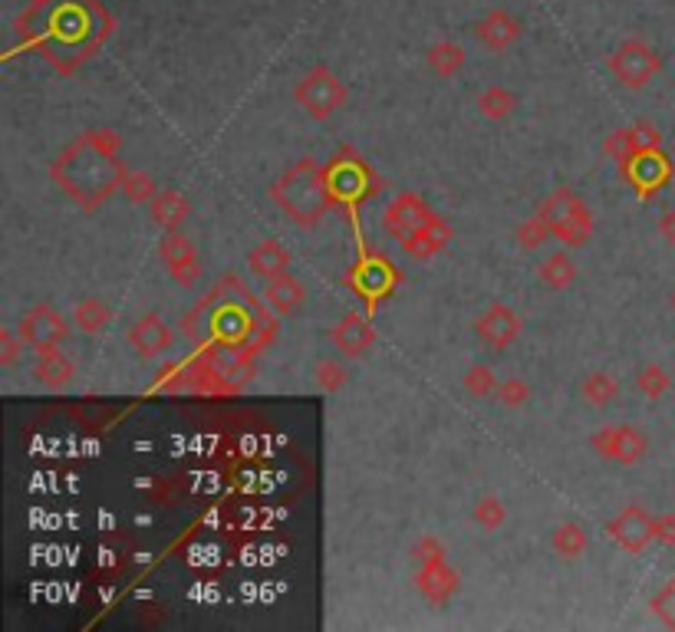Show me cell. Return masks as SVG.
I'll return each mask as SVG.
<instances>
[{
	"mask_svg": "<svg viewBox=\"0 0 675 632\" xmlns=\"http://www.w3.org/2000/svg\"><path fill=\"white\" fill-rule=\"evenodd\" d=\"M122 139L112 129H89L53 158L50 178L70 195L83 211H99L122 191L126 165L119 162Z\"/></svg>",
	"mask_w": 675,
	"mask_h": 632,
	"instance_id": "obj_1",
	"label": "cell"
},
{
	"mask_svg": "<svg viewBox=\"0 0 675 632\" xmlns=\"http://www.w3.org/2000/svg\"><path fill=\"white\" fill-rule=\"evenodd\" d=\"M270 198L300 228H317L326 208L333 205L330 168L317 165L313 158H300L270 185Z\"/></svg>",
	"mask_w": 675,
	"mask_h": 632,
	"instance_id": "obj_2",
	"label": "cell"
},
{
	"mask_svg": "<svg viewBox=\"0 0 675 632\" xmlns=\"http://www.w3.org/2000/svg\"><path fill=\"white\" fill-rule=\"evenodd\" d=\"M537 211L564 247H587L593 241V211L573 188H554Z\"/></svg>",
	"mask_w": 675,
	"mask_h": 632,
	"instance_id": "obj_3",
	"label": "cell"
},
{
	"mask_svg": "<svg viewBox=\"0 0 675 632\" xmlns=\"http://www.w3.org/2000/svg\"><path fill=\"white\" fill-rule=\"evenodd\" d=\"M294 99H297V106L307 112L310 119L326 122V119H333L336 112L346 106L350 93H346L343 79L336 76L330 66H313V70L294 86Z\"/></svg>",
	"mask_w": 675,
	"mask_h": 632,
	"instance_id": "obj_4",
	"label": "cell"
},
{
	"mask_svg": "<svg viewBox=\"0 0 675 632\" xmlns=\"http://www.w3.org/2000/svg\"><path fill=\"white\" fill-rule=\"evenodd\" d=\"M17 333L27 349H33V353H47V349H60L66 343V336H70V320H66L56 307H50V303H37V307L20 313Z\"/></svg>",
	"mask_w": 675,
	"mask_h": 632,
	"instance_id": "obj_5",
	"label": "cell"
},
{
	"mask_svg": "<svg viewBox=\"0 0 675 632\" xmlns=\"http://www.w3.org/2000/svg\"><path fill=\"white\" fill-rule=\"evenodd\" d=\"M593 455H600L613 465H639L649 451V438L636 425H603L590 435Z\"/></svg>",
	"mask_w": 675,
	"mask_h": 632,
	"instance_id": "obj_6",
	"label": "cell"
},
{
	"mask_svg": "<svg viewBox=\"0 0 675 632\" xmlns=\"http://www.w3.org/2000/svg\"><path fill=\"white\" fill-rule=\"evenodd\" d=\"M606 537L613 540L623 553H646V547L656 540V517L643 504H626L620 514L606 521Z\"/></svg>",
	"mask_w": 675,
	"mask_h": 632,
	"instance_id": "obj_7",
	"label": "cell"
},
{
	"mask_svg": "<svg viewBox=\"0 0 675 632\" xmlns=\"http://www.w3.org/2000/svg\"><path fill=\"white\" fill-rule=\"evenodd\" d=\"M610 70L626 89H643L659 76L662 60L643 40H626L623 47L610 56Z\"/></svg>",
	"mask_w": 675,
	"mask_h": 632,
	"instance_id": "obj_8",
	"label": "cell"
},
{
	"mask_svg": "<svg viewBox=\"0 0 675 632\" xmlns=\"http://www.w3.org/2000/svg\"><path fill=\"white\" fill-rule=\"evenodd\" d=\"M159 261L165 264V270L172 274V280L178 287L191 290L201 280V257H198V247L191 241L188 234L182 231H165L162 241H159Z\"/></svg>",
	"mask_w": 675,
	"mask_h": 632,
	"instance_id": "obj_9",
	"label": "cell"
},
{
	"mask_svg": "<svg viewBox=\"0 0 675 632\" xmlns=\"http://www.w3.org/2000/svg\"><path fill=\"white\" fill-rule=\"evenodd\" d=\"M432 214L435 211L429 208V201H422L419 195H412V191H399V195L386 205V211H382V228H386L389 237H396L402 244L405 237L419 231Z\"/></svg>",
	"mask_w": 675,
	"mask_h": 632,
	"instance_id": "obj_10",
	"label": "cell"
},
{
	"mask_svg": "<svg viewBox=\"0 0 675 632\" xmlns=\"http://www.w3.org/2000/svg\"><path fill=\"white\" fill-rule=\"evenodd\" d=\"M475 336L481 343H485L488 349H508L517 336H521V316H517V310H511L508 303H491V307L485 313H478L475 320Z\"/></svg>",
	"mask_w": 675,
	"mask_h": 632,
	"instance_id": "obj_11",
	"label": "cell"
},
{
	"mask_svg": "<svg viewBox=\"0 0 675 632\" xmlns=\"http://www.w3.org/2000/svg\"><path fill=\"white\" fill-rule=\"evenodd\" d=\"M126 340L132 346V353L139 359H159L165 353H172L175 346V333L159 313H145L142 320H135L129 326Z\"/></svg>",
	"mask_w": 675,
	"mask_h": 632,
	"instance_id": "obj_12",
	"label": "cell"
},
{
	"mask_svg": "<svg viewBox=\"0 0 675 632\" xmlns=\"http://www.w3.org/2000/svg\"><path fill=\"white\" fill-rule=\"evenodd\" d=\"M415 586H419V593L432 606H445L458 593L461 577H458V570L445 557H435V560L419 563V573H415Z\"/></svg>",
	"mask_w": 675,
	"mask_h": 632,
	"instance_id": "obj_13",
	"label": "cell"
},
{
	"mask_svg": "<svg viewBox=\"0 0 675 632\" xmlns=\"http://www.w3.org/2000/svg\"><path fill=\"white\" fill-rule=\"evenodd\" d=\"M330 340L346 359H359L363 353H369V346L376 343V330L363 313H346L343 320L330 330Z\"/></svg>",
	"mask_w": 675,
	"mask_h": 632,
	"instance_id": "obj_14",
	"label": "cell"
},
{
	"mask_svg": "<svg viewBox=\"0 0 675 632\" xmlns=\"http://www.w3.org/2000/svg\"><path fill=\"white\" fill-rule=\"evenodd\" d=\"M448 241H452V224H448L442 214H432V218L425 221L419 231L405 237L402 251L409 254L412 261H432L435 254L445 251Z\"/></svg>",
	"mask_w": 675,
	"mask_h": 632,
	"instance_id": "obj_15",
	"label": "cell"
},
{
	"mask_svg": "<svg viewBox=\"0 0 675 632\" xmlns=\"http://www.w3.org/2000/svg\"><path fill=\"white\" fill-rule=\"evenodd\" d=\"M247 270H251L254 277H261L264 284L267 280L284 277V274H290V251L277 241V237H264V241L251 247V254H247Z\"/></svg>",
	"mask_w": 675,
	"mask_h": 632,
	"instance_id": "obj_16",
	"label": "cell"
},
{
	"mask_svg": "<svg viewBox=\"0 0 675 632\" xmlns=\"http://www.w3.org/2000/svg\"><path fill=\"white\" fill-rule=\"evenodd\" d=\"M669 175H672V165H669V158L662 155L659 149L656 152L636 155V162L626 168V178L633 185H639V191H643V195H649V191H656V188L666 185Z\"/></svg>",
	"mask_w": 675,
	"mask_h": 632,
	"instance_id": "obj_17",
	"label": "cell"
},
{
	"mask_svg": "<svg viewBox=\"0 0 675 632\" xmlns=\"http://www.w3.org/2000/svg\"><path fill=\"white\" fill-rule=\"evenodd\" d=\"M149 214L162 231H182V224L191 218V201L178 188H162L152 198Z\"/></svg>",
	"mask_w": 675,
	"mask_h": 632,
	"instance_id": "obj_18",
	"label": "cell"
},
{
	"mask_svg": "<svg viewBox=\"0 0 675 632\" xmlns=\"http://www.w3.org/2000/svg\"><path fill=\"white\" fill-rule=\"evenodd\" d=\"M76 376V363L63 349H47V353H37V363H33V379L47 389H66Z\"/></svg>",
	"mask_w": 675,
	"mask_h": 632,
	"instance_id": "obj_19",
	"label": "cell"
},
{
	"mask_svg": "<svg viewBox=\"0 0 675 632\" xmlns=\"http://www.w3.org/2000/svg\"><path fill=\"white\" fill-rule=\"evenodd\" d=\"M264 300L270 303V310H277L280 316L294 313L303 307V300H307V287L300 284L297 277H277V280H267L264 284Z\"/></svg>",
	"mask_w": 675,
	"mask_h": 632,
	"instance_id": "obj_20",
	"label": "cell"
},
{
	"mask_svg": "<svg viewBox=\"0 0 675 632\" xmlns=\"http://www.w3.org/2000/svg\"><path fill=\"white\" fill-rule=\"evenodd\" d=\"M580 399L590 405V409H606L610 402L620 399V379L606 369H593L580 379Z\"/></svg>",
	"mask_w": 675,
	"mask_h": 632,
	"instance_id": "obj_21",
	"label": "cell"
},
{
	"mask_svg": "<svg viewBox=\"0 0 675 632\" xmlns=\"http://www.w3.org/2000/svg\"><path fill=\"white\" fill-rule=\"evenodd\" d=\"M537 277H540V284H544L547 290H557V293L570 290L573 280H577V261H573L567 251H554V254H547L544 261H540Z\"/></svg>",
	"mask_w": 675,
	"mask_h": 632,
	"instance_id": "obj_22",
	"label": "cell"
},
{
	"mask_svg": "<svg viewBox=\"0 0 675 632\" xmlns=\"http://www.w3.org/2000/svg\"><path fill=\"white\" fill-rule=\"evenodd\" d=\"M587 547H590L587 530H583L580 524H573V521L557 524V527H554V534H550V550H554L564 563L580 560L583 553H587Z\"/></svg>",
	"mask_w": 675,
	"mask_h": 632,
	"instance_id": "obj_23",
	"label": "cell"
},
{
	"mask_svg": "<svg viewBox=\"0 0 675 632\" xmlns=\"http://www.w3.org/2000/svg\"><path fill=\"white\" fill-rule=\"evenodd\" d=\"M112 323V307L99 297H83L73 307V326L86 336H99Z\"/></svg>",
	"mask_w": 675,
	"mask_h": 632,
	"instance_id": "obj_24",
	"label": "cell"
},
{
	"mask_svg": "<svg viewBox=\"0 0 675 632\" xmlns=\"http://www.w3.org/2000/svg\"><path fill=\"white\" fill-rule=\"evenodd\" d=\"M475 106H478V112H481V116H485V119H491V122H504V119H511V116H514L517 96L511 93L508 86H488V89H481V93H478Z\"/></svg>",
	"mask_w": 675,
	"mask_h": 632,
	"instance_id": "obj_25",
	"label": "cell"
},
{
	"mask_svg": "<svg viewBox=\"0 0 675 632\" xmlns=\"http://www.w3.org/2000/svg\"><path fill=\"white\" fill-rule=\"evenodd\" d=\"M603 155L613 158V162L626 172V168L636 162V155H643V145H639V139H636V129L633 126H629V129H613L603 139Z\"/></svg>",
	"mask_w": 675,
	"mask_h": 632,
	"instance_id": "obj_26",
	"label": "cell"
},
{
	"mask_svg": "<svg viewBox=\"0 0 675 632\" xmlns=\"http://www.w3.org/2000/svg\"><path fill=\"white\" fill-rule=\"evenodd\" d=\"M478 37L485 40L491 50H508L517 40V24L508 14H491L488 20L478 24Z\"/></svg>",
	"mask_w": 675,
	"mask_h": 632,
	"instance_id": "obj_27",
	"label": "cell"
},
{
	"mask_svg": "<svg viewBox=\"0 0 675 632\" xmlns=\"http://www.w3.org/2000/svg\"><path fill=\"white\" fill-rule=\"evenodd\" d=\"M461 386H465V392L471 395V399L494 402V399H498V386H501V379L494 376V369H491V366L478 363V366H471V369L465 372V379H461Z\"/></svg>",
	"mask_w": 675,
	"mask_h": 632,
	"instance_id": "obj_28",
	"label": "cell"
},
{
	"mask_svg": "<svg viewBox=\"0 0 675 632\" xmlns=\"http://www.w3.org/2000/svg\"><path fill=\"white\" fill-rule=\"evenodd\" d=\"M636 389L643 392L649 402L666 399L669 389H672V376H669V369H666V366H659V363H649V366H643V369L636 372Z\"/></svg>",
	"mask_w": 675,
	"mask_h": 632,
	"instance_id": "obj_29",
	"label": "cell"
},
{
	"mask_svg": "<svg viewBox=\"0 0 675 632\" xmlns=\"http://www.w3.org/2000/svg\"><path fill=\"white\" fill-rule=\"evenodd\" d=\"M471 521H475V527L485 530V534H494V530H501L504 521H508V507H504L501 498H494V494H485V498L475 501Z\"/></svg>",
	"mask_w": 675,
	"mask_h": 632,
	"instance_id": "obj_30",
	"label": "cell"
},
{
	"mask_svg": "<svg viewBox=\"0 0 675 632\" xmlns=\"http://www.w3.org/2000/svg\"><path fill=\"white\" fill-rule=\"evenodd\" d=\"M425 60H429L435 76L452 79L461 70V66H465V50L455 47V43H438V47L429 50V56H425Z\"/></svg>",
	"mask_w": 675,
	"mask_h": 632,
	"instance_id": "obj_31",
	"label": "cell"
},
{
	"mask_svg": "<svg viewBox=\"0 0 675 632\" xmlns=\"http://www.w3.org/2000/svg\"><path fill=\"white\" fill-rule=\"evenodd\" d=\"M122 195H126L132 205H152V198L159 195V185L152 182V175L145 172H129L122 178Z\"/></svg>",
	"mask_w": 675,
	"mask_h": 632,
	"instance_id": "obj_32",
	"label": "cell"
},
{
	"mask_svg": "<svg viewBox=\"0 0 675 632\" xmlns=\"http://www.w3.org/2000/svg\"><path fill=\"white\" fill-rule=\"evenodd\" d=\"M550 237H554V234H550L547 221L540 218V211H534L531 218L517 224V244H521L524 251H537V247L544 241H550Z\"/></svg>",
	"mask_w": 675,
	"mask_h": 632,
	"instance_id": "obj_33",
	"label": "cell"
},
{
	"mask_svg": "<svg viewBox=\"0 0 675 632\" xmlns=\"http://www.w3.org/2000/svg\"><path fill=\"white\" fill-rule=\"evenodd\" d=\"M531 395H534L531 382H524L521 376L501 379V386H498V402L504 405V409H521V405L531 402Z\"/></svg>",
	"mask_w": 675,
	"mask_h": 632,
	"instance_id": "obj_34",
	"label": "cell"
},
{
	"mask_svg": "<svg viewBox=\"0 0 675 632\" xmlns=\"http://www.w3.org/2000/svg\"><path fill=\"white\" fill-rule=\"evenodd\" d=\"M649 609H652V616H656L662 626L675 629V577L662 583V590L649 600Z\"/></svg>",
	"mask_w": 675,
	"mask_h": 632,
	"instance_id": "obj_35",
	"label": "cell"
},
{
	"mask_svg": "<svg viewBox=\"0 0 675 632\" xmlns=\"http://www.w3.org/2000/svg\"><path fill=\"white\" fill-rule=\"evenodd\" d=\"M313 376H317V386L330 395L346 386V369L340 359H320L317 369H313Z\"/></svg>",
	"mask_w": 675,
	"mask_h": 632,
	"instance_id": "obj_36",
	"label": "cell"
},
{
	"mask_svg": "<svg viewBox=\"0 0 675 632\" xmlns=\"http://www.w3.org/2000/svg\"><path fill=\"white\" fill-rule=\"evenodd\" d=\"M389 280H392V274L386 270V264H366V267L353 277V284L369 297V293L386 290V287H389Z\"/></svg>",
	"mask_w": 675,
	"mask_h": 632,
	"instance_id": "obj_37",
	"label": "cell"
},
{
	"mask_svg": "<svg viewBox=\"0 0 675 632\" xmlns=\"http://www.w3.org/2000/svg\"><path fill=\"white\" fill-rule=\"evenodd\" d=\"M20 349H27L17 330H0V366H14Z\"/></svg>",
	"mask_w": 675,
	"mask_h": 632,
	"instance_id": "obj_38",
	"label": "cell"
},
{
	"mask_svg": "<svg viewBox=\"0 0 675 632\" xmlns=\"http://www.w3.org/2000/svg\"><path fill=\"white\" fill-rule=\"evenodd\" d=\"M636 139H639V145H643V152H656V149H662V135H659V129L652 126V122H636Z\"/></svg>",
	"mask_w": 675,
	"mask_h": 632,
	"instance_id": "obj_39",
	"label": "cell"
},
{
	"mask_svg": "<svg viewBox=\"0 0 675 632\" xmlns=\"http://www.w3.org/2000/svg\"><path fill=\"white\" fill-rule=\"evenodd\" d=\"M656 540L662 547H675V514L656 517Z\"/></svg>",
	"mask_w": 675,
	"mask_h": 632,
	"instance_id": "obj_40",
	"label": "cell"
},
{
	"mask_svg": "<svg viewBox=\"0 0 675 632\" xmlns=\"http://www.w3.org/2000/svg\"><path fill=\"white\" fill-rule=\"evenodd\" d=\"M659 234L666 237V241L675 247V208H669V211L659 218Z\"/></svg>",
	"mask_w": 675,
	"mask_h": 632,
	"instance_id": "obj_41",
	"label": "cell"
},
{
	"mask_svg": "<svg viewBox=\"0 0 675 632\" xmlns=\"http://www.w3.org/2000/svg\"><path fill=\"white\" fill-rule=\"evenodd\" d=\"M672 310H675V290H672Z\"/></svg>",
	"mask_w": 675,
	"mask_h": 632,
	"instance_id": "obj_42",
	"label": "cell"
}]
</instances>
